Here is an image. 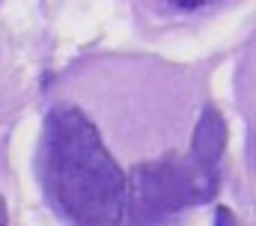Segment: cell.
Wrapping results in <instances>:
<instances>
[{
  "label": "cell",
  "instance_id": "6da1fadb",
  "mask_svg": "<svg viewBox=\"0 0 256 226\" xmlns=\"http://www.w3.org/2000/svg\"><path fill=\"white\" fill-rule=\"evenodd\" d=\"M45 167L54 196L74 226L122 224L126 176L78 108H60L48 116Z\"/></svg>",
  "mask_w": 256,
  "mask_h": 226
},
{
  "label": "cell",
  "instance_id": "7a4b0ae2",
  "mask_svg": "<svg viewBox=\"0 0 256 226\" xmlns=\"http://www.w3.org/2000/svg\"><path fill=\"white\" fill-rule=\"evenodd\" d=\"M128 214L137 226H152L176 212L161 164H137L126 182Z\"/></svg>",
  "mask_w": 256,
  "mask_h": 226
},
{
  "label": "cell",
  "instance_id": "3957f363",
  "mask_svg": "<svg viewBox=\"0 0 256 226\" xmlns=\"http://www.w3.org/2000/svg\"><path fill=\"white\" fill-rule=\"evenodd\" d=\"M158 164H161V172L167 178L176 212L185 208V206L208 202L218 194V184H220L218 164H202L194 155L191 158H164Z\"/></svg>",
  "mask_w": 256,
  "mask_h": 226
},
{
  "label": "cell",
  "instance_id": "277c9868",
  "mask_svg": "<svg viewBox=\"0 0 256 226\" xmlns=\"http://www.w3.org/2000/svg\"><path fill=\"white\" fill-rule=\"evenodd\" d=\"M226 146V125L224 116L214 108H206L200 113L196 125H194V140H191V155L202 164H218Z\"/></svg>",
  "mask_w": 256,
  "mask_h": 226
},
{
  "label": "cell",
  "instance_id": "5b68a950",
  "mask_svg": "<svg viewBox=\"0 0 256 226\" xmlns=\"http://www.w3.org/2000/svg\"><path fill=\"white\" fill-rule=\"evenodd\" d=\"M214 226H236V218H232V212L220 206V208L214 212Z\"/></svg>",
  "mask_w": 256,
  "mask_h": 226
},
{
  "label": "cell",
  "instance_id": "8992f818",
  "mask_svg": "<svg viewBox=\"0 0 256 226\" xmlns=\"http://www.w3.org/2000/svg\"><path fill=\"white\" fill-rule=\"evenodd\" d=\"M170 3H176V6H182V9H196V6H202V0H170Z\"/></svg>",
  "mask_w": 256,
  "mask_h": 226
},
{
  "label": "cell",
  "instance_id": "52a82bcc",
  "mask_svg": "<svg viewBox=\"0 0 256 226\" xmlns=\"http://www.w3.org/2000/svg\"><path fill=\"white\" fill-rule=\"evenodd\" d=\"M6 220H9V212H6V202L0 196V226H6Z\"/></svg>",
  "mask_w": 256,
  "mask_h": 226
}]
</instances>
